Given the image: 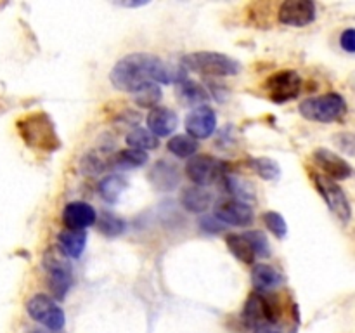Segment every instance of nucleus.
I'll use <instances>...</instances> for the list:
<instances>
[{
  "label": "nucleus",
  "instance_id": "nucleus-14",
  "mask_svg": "<svg viewBox=\"0 0 355 333\" xmlns=\"http://www.w3.org/2000/svg\"><path fill=\"white\" fill-rule=\"evenodd\" d=\"M314 160L322 170H324V176L329 177L333 180H343L349 179L352 176V166L349 165L347 160H343L342 156L336 155V153L329 151L326 148H319L314 151Z\"/></svg>",
  "mask_w": 355,
  "mask_h": 333
},
{
  "label": "nucleus",
  "instance_id": "nucleus-21",
  "mask_svg": "<svg viewBox=\"0 0 355 333\" xmlns=\"http://www.w3.org/2000/svg\"><path fill=\"white\" fill-rule=\"evenodd\" d=\"M225 243H227L232 255L238 260H241L243 264H248V266L255 264L257 255L245 234H229L227 238H225Z\"/></svg>",
  "mask_w": 355,
  "mask_h": 333
},
{
  "label": "nucleus",
  "instance_id": "nucleus-15",
  "mask_svg": "<svg viewBox=\"0 0 355 333\" xmlns=\"http://www.w3.org/2000/svg\"><path fill=\"white\" fill-rule=\"evenodd\" d=\"M97 214L92 205L85 201H71L62 210V222L68 229H82L85 231L87 228L96 224Z\"/></svg>",
  "mask_w": 355,
  "mask_h": 333
},
{
  "label": "nucleus",
  "instance_id": "nucleus-3",
  "mask_svg": "<svg viewBox=\"0 0 355 333\" xmlns=\"http://www.w3.org/2000/svg\"><path fill=\"white\" fill-rule=\"evenodd\" d=\"M182 65L189 71L214 76H232L241 71V65L236 59L220 52H194L182 59Z\"/></svg>",
  "mask_w": 355,
  "mask_h": 333
},
{
  "label": "nucleus",
  "instance_id": "nucleus-10",
  "mask_svg": "<svg viewBox=\"0 0 355 333\" xmlns=\"http://www.w3.org/2000/svg\"><path fill=\"white\" fill-rule=\"evenodd\" d=\"M266 89L270 101H274L276 104H284L300 96L302 76L293 69H283L267 80Z\"/></svg>",
  "mask_w": 355,
  "mask_h": 333
},
{
  "label": "nucleus",
  "instance_id": "nucleus-35",
  "mask_svg": "<svg viewBox=\"0 0 355 333\" xmlns=\"http://www.w3.org/2000/svg\"><path fill=\"white\" fill-rule=\"evenodd\" d=\"M201 228H203L205 231H208V232H218V231H222V229L225 228V224H224V222L218 221L217 217H207V219H203V221H201Z\"/></svg>",
  "mask_w": 355,
  "mask_h": 333
},
{
  "label": "nucleus",
  "instance_id": "nucleus-27",
  "mask_svg": "<svg viewBox=\"0 0 355 333\" xmlns=\"http://www.w3.org/2000/svg\"><path fill=\"white\" fill-rule=\"evenodd\" d=\"M250 166H252L253 172L257 176H260L262 179L266 180H276L279 179L281 176V169H279V163L274 162L270 158H252L250 160Z\"/></svg>",
  "mask_w": 355,
  "mask_h": 333
},
{
  "label": "nucleus",
  "instance_id": "nucleus-34",
  "mask_svg": "<svg viewBox=\"0 0 355 333\" xmlns=\"http://www.w3.org/2000/svg\"><path fill=\"white\" fill-rule=\"evenodd\" d=\"M253 333H291L290 330L286 328L281 323H267V325L259 326V328L253 330Z\"/></svg>",
  "mask_w": 355,
  "mask_h": 333
},
{
  "label": "nucleus",
  "instance_id": "nucleus-30",
  "mask_svg": "<svg viewBox=\"0 0 355 333\" xmlns=\"http://www.w3.org/2000/svg\"><path fill=\"white\" fill-rule=\"evenodd\" d=\"M245 236L250 241V245H252L257 259H266V257L270 255L269 239H267V236L262 231H248L245 232Z\"/></svg>",
  "mask_w": 355,
  "mask_h": 333
},
{
  "label": "nucleus",
  "instance_id": "nucleus-4",
  "mask_svg": "<svg viewBox=\"0 0 355 333\" xmlns=\"http://www.w3.org/2000/svg\"><path fill=\"white\" fill-rule=\"evenodd\" d=\"M300 113L311 121L329 123V121L340 120L347 113V103L340 94L329 92L324 96L309 97L302 101Z\"/></svg>",
  "mask_w": 355,
  "mask_h": 333
},
{
  "label": "nucleus",
  "instance_id": "nucleus-24",
  "mask_svg": "<svg viewBox=\"0 0 355 333\" xmlns=\"http://www.w3.org/2000/svg\"><path fill=\"white\" fill-rule=\"evenodd\" d=\"M166 148H168L170 153L179 156V158H191V156L196 155L198 141L191 137V135L179 134V135H173V137L170 139Z\"/></svg>",
  "mask_w": 355,
  "mask_h": 333
},
{
  "label": "nucleus",
  "instance_id": "nucleus-25",
  "mask_svg": "<svg viewBox=\"0 0 355 333\" xmlns=\"http://www.w3.org/2000/svg\"><path fill=\"white\" fill-rule=\"evenodd\" d=\"M127 187V180L120 176H107L106 179H103L99 182V193L103 194V198L110 203H116L118 198L121 196V193Z\"/></svg>",
  "mask_w": 355,
  "mask_h": 333
},
{
  "label": "nucleus",
  "instance_id": "nucleus-18",
  "mask_svg": "<svg viewBox=\"0 0 355 333\" xmlns=\"http://www.w3.org/2000/svg\"><path fill=\"white\" fill-rule=\"evenodd\" d=\"M252 281L253 287L260 293H267V291H274L284 284V276L277 269L267 264H257L252 271Z\"/></svg>",
  "mask_w": 355,
  "mask_h": 333
},
{
  "label": "nucleus",
  "instance_id": "nucleus-16",
  "mask_svg": "<svg viewBox=\"0 0 355 333\" xmlns=\"http://www.w3.org/2000/svg\"><path fill=\"white\" fill-rule=\"evenodd\" d=\"M179 125V117L170 108L156 106L149 110L148 114V130L155 137H166L172 134Z\"/></svg>",
  "mask_w": 355,
  "mask_h": 333
},
{
  "label": "nucleus",
  "instance_id": "nucleus-29",
  "mask_svg": "<svg viewBox=\"0 0 355 333\" xmlns=\"http://www.w3.org/2000/svg\"><path fill=\"white\" fill-rule=\"evenodd\" d=\"M159 97H162V89H159L158 83H151V85L144 87L139 92L134 94V99L139 106L142 108H156Z\"/></svg>",
  "mask_w": 355,
  "mask_h": 333
},
{
  "label": "nucleus",
  "instance_id": "nucleus-2",
  "mask_svg": "<svg viewBox=\"0 0 355 333\" xmlns=\"http://www.w3.org/2000/svg\"><path fill=\"white\" fill-rule=\"evenodd\" d=\"M19 134L23 141L30 148L38 151L52 153L59 148V137L55 134L54 121L49 118L47 113H33L17 123Z\"/></svg>",
  "mask_w": 355,
  "mask_h": 333
},
{
  "label": "nucleus",
  "instance_id": "nucleus-32",
  "mask_svg": "<svg viewBox=\"0 0 355 333\" xmlns=\"http://www.w3.org/2000/svg\"><path fill=\"white\" fill-rule=\"evenodd\" d=\"M335 142L342 151L349 153V155H355V134L345 132V134L335 135Z\"/></svg>",
  "mask_w": 355,
  "mask_h": 333
},
{
  "label": "nucleus",
  "instance_id": "nucleus-13",
  "mask_svg": "<svg viewBox=\"0 0 355 333\" xmlns=\"http://www.w3.org/2000/svg\"><path fill=\"white\" fill-rule=\"evenodd\" d=\"M215 127H217V114H215L214 108L207 106V104L196 106L186 117L187 135H191L193 139L210 137Z\"/></svg>",
  "mask_w": 355,
  "mask_h": 333
},
{
  "label": "nucleus",
  "instance_id": "nucleus-22",
  "mask_svg": "<svg viewBox=\"0 0 355 333\" xmlns=\"http://www.w3.org/2000/svg\"><path fill=\"white\" fill-rule=\"evenodd\" d=\"M148 163V153L139 151V149H121L114 155V158L111 160V165L116 166L121 170H130V169H139V166L146 165Z\"/></svg>",
  "mask_w": 355,
  "mask_h": 333
},
{
  "label": "nucleus",
  "instance_id": "nucleus-11",
  "mask_svg": "<svg viewBox=\"0 0 355 333\" xmlns=\"http://www.w3.org/2000/svg\"><path fill=\"white\" fill-rule=\"evenodd\" d=\"M315 3L311 0H286L281 3L277 17L288 26H307L315 19Z\"/></svg>",
  "mask_w": 355,
  "mask_h": 333
},
{
  "label": "nucleus",
  "instance_id": "nucleus-19",
  "mask_svg": "<svg viewBox=\"0 0 355 333\" xmlns=\"http://www.w3.org/2000/svg\"><path fill=\"white\" fill-rule=\"evenodd\" d=\"M58 246L69 259H78L87 246V232L82 229H64L58 238Z\"/></svg>",
  "mask_w": 355,
  "mask_h": 333
},
{
  "label": "nucleus",
  "instance_id": "nucleus-31",
  "mask_svg": "<svg viewBox=\"0 0 355 333\" xmlns=\"http://www.w3.org/2000/svg\"><path fill=\"white\" fill-rule=\"evenodd\" d=\"M263 222H266V225L269 228V231L272 232L276 238H284V236L288 234V225H286V221H284V217L281 214H277V212H266V214L262 215Z\"/></svg>",
  "mask_w": 355,
  "mask_h": 333
},
{
  "label": "nucleus",
  "instance_id": "nucleus-20",
  "mask_svg": "<svg viewBox=\"0 0 355 333\" xmlns=\"http://www.w3.org/2000/svg\"><path fill=\"white\" fill-rule=\"evenodd\" d=\"M214 201V196L208 189L200 186H193L184 189L182 193V205L186 210L193 212V214H201V212L208 210Z\"/></svg>",
  "mask_w": 355,
  "mask_h": 333
},
{
  "label": "nucleus",
  "instance_id": "nucleus-5",
  "mask_svg": "<svg viewBox=\"0 0 355 333\" xmlns=\"http://www.w3.org/2000/svg\"><path fill=\"white\" fill-rule=\"evenodd\" d=\"M44 267L47 271L49 288L58 300H62L73 284L71 264L66 260L61 250H49L44 255Z\"/></svg>",
  "mask_w": 355,
  "mask_h": 333
},
{
  "label": "nucleus",
  "instance_id": "nucleus-33",
  "mask_svg": "<svg viewBox=\"0 0 355 333\" xmlns=\"http://www.w3.org/2000/svg\"><path fill=\"white\" fill-rule=\"evenodd\" d=\"M340 45L349 54H355V28H347L340 37Z\"/></svg>",
  "mask_w": 355,
  "mask_h": 333
},
{
  "label": "nucleus",
  "instance_id": "nucleus-1",
  "mask_svg": "<svg viewBox=\"0 0 355 333\" xmlns=\"http://www.w3.org/2000/svg\"><path fill=\"white\" fill-rule=\"evenodd\" d=\"M110 78L114 89L135 94L151 83H170L172 71L156 56L128 54L114 65Z\"/></svg>",
  "mask_w": 355,
  "mask_h": 333
},
{
  "label": "nucleus",
  "instance_id": "nucleus-28",
  "mask_svg": "<svg viewBox=\"0 0 355 333\" xmlns=\"http://www.w3.org/2000/svg\"><path fill=\"white\" fill-rule=\"evenodd\" d=\"M97 222V228H99V231L103 232V234L106 236H118L121 234V232L125 231V222L121 221L120 217H116V215L113 214H107V212H103L99 217V221Z\"/></svg>",
  "mask_w": 355,
  "mask_h": 333
},
{
  "label": "nucleus",
  "instance_id": "nucleus-36",
  "mask_svg": "<svg viewBox=\"0 0 355 333\" xmlns=\"http://www.w3.org/2000/svg\"><path fill=\"white\" fill-rule=\"evenodd\" d=\"M35 333H45V332H35Z\"/></svg>",
  "mask_w": 355,
  "mask_h": 333
},
{
  "label": "nucleus",
  "instance_id": "nucleus-8",
  "mask_svg": "<svg viewBox=\"0 0 355 333\" xmlns=\"http://www.w3.org/2000/svg\"><path fill=\"white\" fill-rule=\"evenodd\" d=\"M26 311L28 314L31 316V319H35L37 323L44 325L45 328H49L51 332H58V330H61L66 323L62 309L45 293L33 295V297L28 300Z\"/></svg>",
  "mask_w": 355,
  "mask_h": 333
},
{
  "label": "nucleus",
  "instance_id": "nucleus-17",
  "mask_svg": "<svg viewBox=\"0 0 355 333\" xmlns=\"http://www.w3.org/2000/svg\"><path fill=\"white\" fill-rule=\"evenodd\" d=\"M149 180H151L156 189L172 191L179 186L180 173L173 163L166 162V160H159L149 172Z\"/></svg>",
  "mask_w": 355,
  "mask_h": 333
},
{
  "label": "nucleus",
  "instance_id": "nucleus-9",
  "mask_svg": "<svg viewBox=\"0 0 355 333\" xmlns=\"http://www.w3.org/2000/svg\"><path fill=\"white\" fill-rule=\"evenodd\" d=\"M186 173L196 186H211L224 177V163L210 155H194L187 162Z\"/></svg>",
  "mask_w": 355,
  "mask_h": 333
},
{
  "label": "nucleus",
  "instance_id": "nucleus-23",
  "mask_svg": "<svg viewBox=\"0 0 355 333\" xmlns=\"http://www.w3.org/2000/svg\"><path fill=\"white\" fill-rule=\"evenodd\" d=\"M125 141H127L128 148L139 149V151H148V149L158 148V137H155L151 132L141 127L132 128Z\"/></svg>",
  "mask_w": 355,
  "mask_h": 333
},
{
  "label": "nucleus",
  "instance_id": "nucleus-26",
  "mask_svg": "<svg viewBox=\"0 0 355 333\" xmlns=\"http://www.w3.org/2000/svg\"><path fill=\"white\" fill-rule=\"evenodd\" d=\"M179 94L184 103L187 104H200V106H203V103L207 101V92H205L203 87L198 85L196 82H191V80H179Z\"/></svg>",
  "mask_w": 355,
  "mask_h": 333
},
{
  "label": "nucleus",
  "instance_id": "nucleus-7",
  "mask_svg": "<svg viewBox=\"0 0 355 333\" xmlns=\"http://www.w3.org/2000/svg\"><path fill=\"white\" fill-rule=\"evenodd\" d=\"M312 179H314L315 187H318L319 194H321L322 200L326 201L329 210H331L343 224H347V222L350 221V217H352V208H350L349 198H347L345 191H343L335 180L322 176V173H314Z\"/></svg>",
  "mask_w": 355,
  "mask_h": 333
},
{
  "label": "nucleus",
  "instance_id": "nucleus-12",
  "mask_svg": "<svg viewBox=\"0 0 355 333\" xmlns=\"http://www.w3.org/2000/svg\"><path fill=\"white\" fill-rule=\"evenodd\" d=\"M215 217L225 225H248L253 222V208L246 201L224 198L215 207Z\"/></svg>",
  "mask_w": 355,
  "mask_h": 333
},
{
  "label": "nucleus",
  "instance_id": "nucleus-6",
  "mask_svg": "<svg viewBox=\"0 0 355 333\" xmlns=\"http://www.w3.org/2000/svg\"><path fill=\"white\" fill-rule=\"evenodd\" d=\"M241 318L248 328L255 330L259 326L267 325V323H281V307L277 302L267 297L266 293L253 291L248 297V300L245 302Z\"/></svg>",
  "mask_w": 355,
  "mask_h": 333
}]
</instances>
